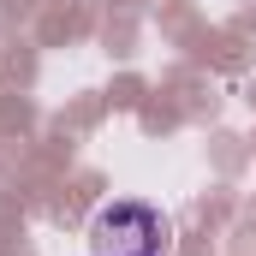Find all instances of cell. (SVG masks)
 <instances>
[{
  "instance_id": "cell-1",
  "label": "cell",
  "mask_w": 256,
  "mask_h": 256,
  "mask_svg": "<svg viewBox=\"0 0 256 256\" xmlns=\"http://www.w3.org/2000/svg\"><path fill=\"white\" fill-rule=\"evenodd\" d=\"M167 244H173L167 214L137 196L102 202L90 220V256H167Z\"/></svg>"
}]
</instances>
